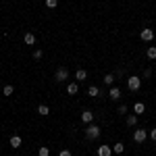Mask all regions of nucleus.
<instances>
[{"label":"nucleus","instance_id":"f257e3e1","mask_svg":"<svg viewBox=\"0 0 156 156\" xmlns=\"http://www.w3.org/2000/svg\"><path fill=\"white\" fill-rule=\"evenodd\" d=\"M85 137H87V140H98V137H100V127L94 125V123H90V125L85 127Z\"/></svg>","mask_w":156,"mask_h":156},{"label":"nucleus","instance_id":"f03ea898","mask_svg":"<svg viewBox=\"0 0 156 156\" xmlns=\"http://www.w3.org/2000/svg\"><path fill=\"white\" fill-rule=\"evenodd\" d=\"M54 79H56V83L67 81V79H69V69H67V67H58L56 73H54Z\"/></svg>","mask_w":156,"mask_h":156},{"label":"nucleus","instance_id":"7ed1b4c3","mask_svg":"<svg viewBox=\"0 0 156 156\" xmlns=\"http://www.w3.org/2000/svg\"><path fill=\"white\" fill-rule=\"evenodd\" d=\"M127 87H129L131 92H137V90L142 87V79H140L137 75H131V77H127Z\"/></svg>","mask_w":156,"mask_h":156},{"label":"nucleus","instance_id":"20e7f679","mask_svg":"<svg viewBox=\"0 0 156 156\" xmlns=\"http://www.w3.org/2000/svg\"><path fill=\"white\" fill-rule=\"evenodd\" d=\"M133 140H135L137 144H144L146 140H148V131H146V129H135V131H133Z\"/></svg>","mask_w":156,"mask_h":156},{"label":"nucleus","instance_id":"39448f33","mask_svg":"<svg viewBox=\"0 0 156 156\" xmlns=\"http://www.w3.org/2000/svg\"><path fill=\"white\" fill-rule=\"evenodd\" d=\"M140 37H142L144 42H152V40H154V31L146 27V29H142V31H140Z\"/></svg>","mask_w":156,"mask_h":156},{"label":"nucleus","instance_id":"423d86ee","mask_svg":"<svg viewBox=\"0 0 156 156\" xmlns=\"http://www.w3.org/2000/svg\"><path fill=\"white\" fill-rule=\"evenodd\" d=\"M81 121H83L85 125H90V123L94 121V112H92V110H83V112H81Z\"/></svg>","mask_w":156,"mask_h":156},{"label":"nucleus","instance_id":"0eeeda50","mask_svg":"<svg viewBox=\"0 0 156 156\" xmlns=\"http://www.w3.org/2000/svg\"><path fill=\"white\" fill-rule=\"evenodd\" d=\"M133 112H135L137 117L144 115V112H146V104H144V102H135V104H133Z\"/></svg>","mask_w":156,"mask_h":156},{"label":"nucleus","instance_id":"6e6552de","mask_svg":"<svg viewBox=\"0 0 156 156\" xmlns=\"http://www.w3.org/2000/svg\"><path fill=\"white\" fill-rule=\"evenodd\" d=\"M98 156H112V148L110 146H100L98 148Z\"/></svg>","mask_w":156,"mask_h":156},{"label":"nucleus","instance_id":"1a4fd4ad","mask_svg":"<svg viewBox=\"0 0 156 156\" xmlns=\"http://www.w3.org/2000/svg\"><path fill=\"white\" fill-rule=\"evenodd\" d=\"M23 42L27 44V46H34V44H36V36H34L31 31H27V34L23 36Z\"/></svg>","mask_w":156,"mask_h":156},{"label":"nucleus","instance_id":"9d476101","mask_svg":"<svg viewBox=\"0 0 156 156\" xmlns=\"http://www.w3.org/2000/svg\"><path fill=\"white\" fill-rule=\"evenodd\" d=\"M108 98H110V100H119V98H121V90L112 85V87H110V92H108Z\"/></svg>","mask_w":156,"mask_h":156},{"label":"nucleus","instance_id":"9b49d317","mask_svg":"<svg viewBox=\"0 0 156 156\" xmlns=\"http://www.w3.org/2000/svg\"><path fill=\"white\" fill-rule=\"evenodd\" d=\"M9 144H11V148H19V146L23 144V140H21L19 135H12V137H11V142H9Z\"/></svg>","mask_w":156,"mask_h":156},{"label":"nucleus","instance_id":"f8f14e48","mask_svg":"<svg viewBox=\"0 0 156 156\" xmlns=\"http://www.w3.org/2000/svg\"><path fill=\"white\" fill-rule=\"evenodd\" d=\"M77 92H79V85H77V83H69V85H67V94H71V96H75Z\"/></svg>","mask_w":156,"mask_h":156},{"label":"nucleus","instance_id":"ddd939ff","mask_svg":"<svg viewBox=\"0 0 156 156\" xmlns=\"http://www.w3.org/2000/svg\"><path fill=\"white\" fill-rule=\"evenodd\" d=\"M98 94H100V90H98V85H90V87H87V96L96 98Z\"/></svg>","mask_w":156,"mask_h":156},{"label":"nucleus","instance_id":"4468645a","mask_svg":"<svg viewBox=\"0 0 156 156\" xmlns=\"http://www.w3.org/2000/svg\"><path fill=\"white\" fill-rule=\"evenodd\" d=\"M104 83L112 87V83H115V73H108V75H104Z\"/></svg>","mask_w":156,"mask_h":156},{"label":"nucleus","instance_id":"2eb2a0df","mask_svg":"<svg viewBox=\"0 0 156 156\" xmlns=\"http://www.w3.org/2000/svg\"><path fill=\"white\" fill-rule=\"evenodd\" d=\"M37 112H40L42 117H46V115H50V108L46 106V104H40V106H37Z\"/></svg>","mask_w":156,"mask_h":156},{"label":"nucleus","instance_id":"dca6fc26","mask_svg":"<svg viewBox=\"0 0 156 156\" xmlns=\"http://www.w3.org/2000/svg\"><path fill=\"white\" fill-rule=\"evenodd\" d=\"M112 152H115V154H123V152H125V146L121 144V142H119V144H115V146H112Z\"/></svg>","mask_w":156,"mask_h":156},{"label":"nucleus","instance_id":"f3484780","mask_svg":"<svg viewBox=\"0 0 156 156\" xmlns=\"http://www.w3.org/2000/svg\"><path fill=\"white\" fill-rule=\"evenodd\" d=\"M127 125H129V127H135V125H137V115H129V117H127Z\"/></svg>","mask_w":156,"mask_h":156},{"label":"nucleus","instance_id":"a211bd4d","mask_svg":"<svg viewBox=\"0 0 156 156\" xmlns=\"http://www.w3.org/2000/svg\"><path fill=\"white\" fill-rule=\"evenodd\" d=\"M12 92H15V87H12V85H4V87H2V94H4V96H12Z\"/></svg>","mask_w":156,"mask_h":156},{"label":"nucleus","instance_id":"6ab92c4d","mask_svg":"<svg viewBox=\"0 0 156 156\" xmlns=\"http://www.w3.org/2000/svg\"><path fill=\"white\" fill-rule=\"evenodd\" d=\"M85 77H87V73H85V71H83V69H79V71L75 73V79H77V81H83Z\"/></svg>","mask_w":156,"mask_h":156},{"label":"nucleus","instance_id":"aec40b11","mask_svg":"<svg viewBox=\"0 0 156 156\" xmlns=\"http://www.w3.org/2000/svg\"><path fill=\"white\" fill-rule=\"evenodd\" d=\"M146 54H148V58H150V60H154V58H156V46H150Z\"/></svg>","mask_w":156,"mask_h":156},{"label":"nucleus","instance_id":"412c9836","mask_svg":"<svg viewBox=\"0 0 156 156\" xmlns=\"http://www.w3.org/2000/svg\"><path fill=\"white\" fill-rule=\"evenodd\" d=\"M40 156H50V150L46 146H40Z\"/></svg>","mask_w":156,"mask_h":156},{"label":"nucleus","instance_id":"4be33fe9","mask_svg":"<svg viewBox=\"0 0 156 156\" xmlns=\"http://www.w3.org/2000/svg\"><path fill=\"white\" fill-rule=\"evenodd\" d=\"M56 4H58V0H46V6L48 9H56Z\"/></svg>","mask_w":156,"mask_h":156},{"label":"nucleus","instance_id":"5701e85b","mask_svg":"<svg viewBox=\"0 0 156 156\" xmlns=\"http://www.w3.org/2000/svg\"><path fill=\"white\" fill-rule=\"evenodd\" d=\"M42 56H44V52H42V50H34V58H36V60H40Z\"/></svg>","mask_w":156,"mask_h":156},{"label":"nucleus","instance_id":"b1692460","mask_svg":"<svg viewBox=\"0 0 156 156\" xmlns=\"http://www.w3.org/2000/svg\"><path fill=\"white\" fill-rule=\"evenodd\" d=\"M117 112H119V115H125V112H127V106H125V104H121V106L117 108Z\"/></svg>","mask_w":156,"mask_h":156},{"label":"nucleus","instance_id":"393cba45","mask_svg":"<svg viewBox=\"0 0 156 156\" xmlns=\"http://www.w3.org/2000/svg\"><path fill=\"white\" fill-rule=\"evenodd\" d=\"M58 156H73V154H71V150H60Z\"/></svg>","mask_w":156,"mask_h":156},{"label":"nucleus","instance_id":"a878e982","mask_svg":"<svg viewBox=\"0 0 156 156\" xmlns=\"http://www.w3.org/2000/svg\"><path fill=\"white\" fill-rule=\"evenodd\" d=\"M148 135H150V140H152V142H156V129H152V131L148 133Z\"/></svg>","mask_w":156,"mask_h":156}]
</instances>
